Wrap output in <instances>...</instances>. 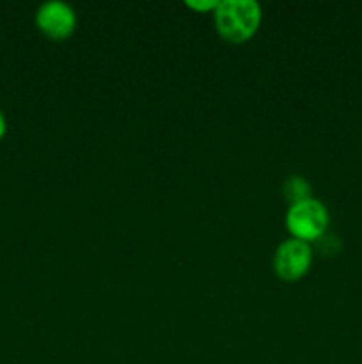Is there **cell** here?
Returning a JSON list of instances; mask_svg holds the SVG:
<instances>
[{
  "instance_id": "obj_1",
  "label": "cell",
  "mask_w": 362,
  "mask_h": 364,
  "mask_svg": "<svg viewBox=\"0 0 362 364\" xmlns=\"http://www.w3.org/2000/svg\"><path fill=\"white\" fill-rule=\"evenodd\" d=\"M263 11L258 0H219L215 27L229 43H243L258 32Z\"/></svg>"
},
{
  "instance_id": "obj_2",
  "label": "cell",
  "mask_w": 362,
  "mask_h": 364,
  "mask_svg": "<svg viewBox=\"0 0 362 364\" xmlns=\"http://www.w3.org/2000/svg\"><path fill=\"white\" fill-rule=\"evenodd\" d=\"M330 223V213L319 199L309 198L291 203L286 212V226L291 237L311 242L325 233Z\"/></svg>"
},
{
  "instance_id": "obj_3",
  "label": "cell",
  "mask_w": 362,
  "mask_h": 364,
  "mask_svg": "<svg viewBox=\"0 0 362 364\" xmlns=\"http://www.w3.org/2000/svg\"><path fill=\"white\" fill-rule=\"evenodd\" d=\"M312 263V249L309 242L291 237L280 242L273 255V270L284 281H297L307 274Z\"/></svg>"
},
{
  "instance_id": "obj_4",
  "label": "cell",
  "mask_w": 362,
  "mask_h": 364,
  "mask_svg": "<svg viewBox=\"0 0 362 364\" xmlns=\"http://www.w3.org/2000/svg\"><path fill=\"white\" fill-rule=\"evenodd\" d=\"M35 25L52 39H64L77 27V13L64 0H46L35 11Z\"/></svg>"
},
{
  "instance_id": "obj_5",
  "label": "cell",
  "mask_w": 362,
  "mask_h": 364,
  "mask_svg": "<svg viewBox=\"0 0 362 364\" xmlns=\"http://www.w3.org/2000/svg\"><path fill=\"white\" fill-rule=\"evenodd\" d=\"M284 196H286L291 203L300 201V199L311 196V188H309V183L304 178L290 176L286 180V183H284Z\"/></svg>"
},
{
  "instance_id": "obj_6",
  "label": "cell",
  "mask_w": 362,
  "mask_h": 364,
  "mask_svg": "<svg viewBox=\"0 0 362 364\" xmlns=\"http://www.w3.org/2000/svg\"><path fill=\"white\" fill-rule=\"evenodd\" d=\"M185 4L195 11H215V7L219 6V0H187Z\"/></svg>"
},
{
  "instance_id": "obj_7",
  "label": "cell",
  "mask_w": 362,
  "mask_h": 364,
  "mask_svg": "<svg viewBox=\"0 0 362 364\" xmlns=\"http://www.w3.org/2000/svg\"><path fill=\"white\" fill-rule=\"evenodd\" d=\"M7 132V119H6V114H4V110L0 109V139L6 135Z\"/></svg>"
}]
</instances>
